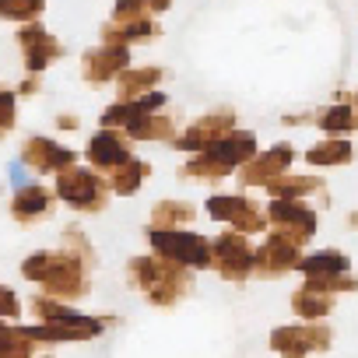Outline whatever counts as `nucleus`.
Returning a JSON list of instances; mask_svg holds the SVG:
<instances>
[{
    "mask_svg": "<svg viewBox=\"0 0 358 358\" xmlns=\"http://www.w3.org/2000/svg\"><path fill=\"white\" fill-rule=\"evenodd\" d=\"M36 92H39V81L36 78H25L22 81V95H36Z\"/></svg>",
    "mask_w": 358,
    "mask_h": 358,
    "instance_id": "37",
    "label": "nucleus"
},
{
    "mask_svg": "<svg viewBox=\"0 0 358 358\" xmlns=\"http://www.w3.org/2000/svg\"><path fill=\"white\" fill-rule=\"evenodd\" d=\"M267 229H274L278 236H285L288 243H295L299 250L316 236V211L306 201H285V197H271L267 204Z\"/></svg>",
    "mask_w": 358,
    "mask_h": 358,
    "instance_id": "5",
    "label": "nucleus"
},
{
    "mask_svg": "<svg viewBox=\"0 0 358 358\" xmlns=\"http://www.w3.org/2000/svg\"><path fill=\"white\" fill-rule=\"evenodd\" d=\"M127 67H130V46H116V43H102L99 50L85 53V60H81V74L92 88L120 78Z\"/></svg>",
    "mask_w": 358,
    "mask_h": 358,
    "instance_id": "12",
    "label": "nucleus"
},
{
    "mask_svg": "<svg viewBox=\"0 0 358 358\" xmlns=\"http://www.w3.org/2000/svg\"><path fill=\"white\" fill-rule=\"evenodd\" d=\"M327 183L320 176H295V172H285L278 179H271L267 183V194L271 197H285V201H302L309 194H323Z\"/></svg>",
    "mask_w": 358,
    "mask_h": 358,
    "instance_id": "22",
    "label": "nucleus"
},
{
    "mask_svg": "<svg viewBox=\"0 0 358 358\" xmlns=\"http://www.w3.org/2000/svg\"><path fill=\"white\" fill-rule=\"evenodd\" d=\"M32 337L25 327L0 323V358H32Z\"/></svg>",
    "mask_w": 358,
    "mask_h": 358,
    "instance_id": "29",
    "label": "nucleus"
},
{
    "mask_svg": "<svg viewBox=\"0 0 358 358\" xmlns=\"http://www.w3.org/2000/svg\"><path fill=\"white\" fill-rule=\"evenodd\" d=\"M22 274L43 288V295H53L60 302H74L88 295V260L60 250V253H32L22 264Z\"/></svg>",
    "mask_w": 358,
    "mask_h": 358,
    "instance_id": "1",
    "label": "nucleus"
},
{
    "mask_svg": "<svg viewBox=\"0 0 358 358\" xmlns=\"http://www.w3.org/2000/svg\"><path fill=\"white\" fill-rule=\"evenodd\" d=\"M50 204H53V194L46 190V187H36V183H29V187H22L18 194H15V201H11V215H15V222H36V218H46L50 215Z\"/></svg>",
    "mask_w": 358,
    "mask_h": 358,
    "instance_id": "21",
    "label": "nucleus"
},
{
    "mask_svg": "<svg viewBox=\"0 0 358 358\" xmlns=\"http://www.w3.org/2000/svg\"><path fill=\"white\" fill-rule=\"evenodd\" d=\"M330 327L327 323H302V327H278L271 334V348L281 358H309V351H327L330 348Z\"/></svg>",
    "mask_w": 358,
    "mask_h": 358,
    "instance_id": "8",
    "label": "nucleus"
},
{
    "mask_svg": "<svg viewBox=\"0 0 358 358\" xmlns=\"http://www.w3.org/2000/svg\"><path fill=\"white\" fill-rule=\"evenodd\" d=\"M22 162L36 172H64L78 162V151L74 148H64L50 137H29L22 144Z\"/></svg>",
    "mask_w": 358,
    "mask_h": 358,
    "instance_id": "14",
    "label": "nucleus"
},
{
    "mask_svg": "<svg viewBox=\"0 0 358 358\" xmlns=\"http://www.w3.org/2000/svg\"><path fill=\"white\" fill-rule=\"evenodd\" d=\"M8 169H11V183H15V190L29 187V172H25V162H11Z\"/></svg>",
    "mask_w": 358,
    "mask_h": 358,
    "instance_id": "35",
    "label": "nucleus"
},
{
    "mask_svg": "<svg viewBox=\"0 0 358 358\" xmlns=\"http://www.w3.org/2000/svg\"><path fill=\"white\" fill-rule=\"evenodd\" d=\"M15 116H18V109H15V92L0 88V137H8V134L15 130Z\"/></svg>",
    "mask_w": 358,
    "mask_h": 358,
    "instance_id": "33",
    "label": "nucleus"
},
{
    "mask_svg": "<svg viewBox=\"0 0 358 358\" xmlns=\"http://www.w3.org/2000/svg\"><path fill=\"white\" fill-rule=\"evenodd\" d=\"M165 81L162 67H141V71H123L116 78V102H134L148 92H155V85Z\"/></svg>",
    "mask_w": 358,
    "mask_h": 358,
    "instance_id": "19",
    "label": "nucleus"
},
{
    "mask_svg": "<svg viewBox=\"0 0 358 358\" xmlns=\"http://www.w3.org/2000/svg\"><path fill=\"white\" fill-rule=\"evenodd\" d=\"M109 194H113V190H109V179H102V176L92 172V169L71 165V169L57 172V197H60L67 208H74V211L99 215V211L106 208Z\"/></svg>",
    "mask_w": 358,
    "mask_h": 358,
    "instance_id": "4",
    "label": "nucleus"
},
{
    "mask_svg": "<svg viewBox=\"0 0 358 358\" xmlns=\"http://www.w3.org/2000/svg\"><path fill=\"white\" fill-rule=\"evenodd\" d=\"M57 127L60 130H78V116H57Z\"/></svg>",
    "mask_w": 358,
    "mask_h": 358,
    "instance_id": "36",
    "label": "nucleus"
},
{
    "mask_svg": "<svg viewBox=\"0 0 358 358\" xmlns=\"http://www.w3.org/2000/svg\"><path fill=\"white\" fill-rule=\"evenodd\" d=\"M172 8V0H120L113 8V22H130V18H151Z\"/></svg>",
    "mask_w": 358,
    "mask_h": 358,
    "instance_id": "30",
    "label": "nucleus"
},
{
    "mask_svg": "<svg viewBox=\"0 0 358 358\" xmlns=\"http://www.w3.org/2000/svg\"><path fill=\"white\" fill-rule=\"evenodd\" d=\"M18 313H22V302H18V295H15L11 288H4V285H0V320H18Z\"/></svg>",
    "mask_w": 358,
    "mask_h": 358,
    "instance_id": "34",
    "label": "nucleus"
},
{
    "mask_svg": "<svg viewBox=\"0 0 358 358\" xmlns=\"http://www.w3.org/2000/svg\"><path fill=\"white\" fill-rule=\"evenodd\" d=\"M337 102H351V109H355V116H358V92H355V95H337Z\"/></svg>",
    "mask_w": 358,
    "mask_h": 358,
    "instance_id": "38",
    "label": "nucleus"
},
{
    "mask_svg": "<svg viewBox=\"0 0 358 358\" xmlns=\"http://www.w3.org/2000/svg\"><path fill=\"white\" fill-rule=\"evenodd\" d=\"M348 225H351V229H358V211H351V215H348Z\"/></svg>",
    "mask_w": 358,
    "mask_h": 358,
    "instance_id": "39",
    "label": "nucleus"
},
{
    "mask_svg": "<svg viewBox=\"0 0 358 358\" xmlns=\"http://www.w3.org/2000/svg\"><path fill=\"white\" fill-rule=\"evenodd\" d=\"M299 260H302L299 246L288 243L285 236L271 232V236L264 239V246L253 250V274H257V278H281V274L295 271Z\"/></svg>",
    "mask_w": 358,
    "mask_h": 358,
    "instance_id": "11",
    "label": "nucleus"
},
{
    "mask_svg": "<svg viewBox=\"0 0 358 358\" xmlns=\"http://www.w3.org/2000/svg\"><path fill=\"white\" fill-rule=\"evenodd\" d=\"M46 8V0H0V18L8 22H36Z\"/></svg>",
    "mask_w": 358,
    "mask_h": 358,
    "instance_id": "31",
    "label": "nucleus"
},
{
    "mask_svg": "<svg viewBox=\"0 0 358 358\" xmlns=\"http://www.w3.org/2000/svg\"><path fill=\"white\" fill-rule=\"evenodd\" d=\"M127 281L134 292H144L155 306H176L194 292V274L190 267H179L158 253L151 257H134L127 264Z\"/></svg>",
    "mask_w": 358,
    "mask_h": 358,
    "instance_id": "2",
    "label": "nucleus"
},
{
    "mask_svg": "<svg viewBox=\"0 0 358 358\" xmlns=\"http://www.w3.org/2000/svg\"><path fill=\"white\" fill-rule=\"evenodd\" d=\"M292 309H295L306 323H316V320H323V316L334 309V295H327V292H320V288L302 285L299 292H292Z\"/></svg>",
    "mask_w": 358,
    "mask_h": 358,
    "instance_id": "26",
    "label": "nucleus"
},
{
    "mask_svg": "<svg viewBox=\"0 0 358 358\" xmlns=\"http://www.w3.org/2000/svg\"><path fill=\"white\" fill-rule=\"evenodd\" d=\"M127 158H134V155H130V137H127L123 130H116V127H102V130L92 137V144H88V162H92L95 169H102V172H113V169L123 165Z\"/></svg>",
    "mask_w": 358,
    "mask_h": 358,
    "instance_id": "15",
    "label": "nucleus"
},
{
    "mask_svg": "<svg viewBox=\"0 0 358 358\" xmlns=\"http://www.w3.org/2000/svg\"><path fill=\"white\" fill-rule=\"evenodd\" d=\"M197 218V208L190 201H158L151 208V229H179Z\"/></svg>",
    "mask_w": 358,
    "mask_h": 358,
    "instance_id": "27",
    "label": "nucleus"
},
{
    "mask_svg": "<svg viewBox=\"0 0 358 358\" xmlns=\"http://www.w3.org/2000/svg\"><path fill=\"white\" fill-rule=\"evenodd\" d=\"M208 215L215 222H225L232 225L236 232L243 236H257V232H267V215L243 194H215L208 197Z\"/></svg>",
    "mask_w": 358,
    "mask_h": 358,
    "instance_id": "7",
    "label": "nucleus"
},
{
    "mask_svg": "<svg viewBox=\"0 0 358 358\" xmlns=\"http://www.w3.org/2000/svg\"><path fill=\"white\" fill-rule=\"evenodd\" d=\"M158 36L155 18H130V22H113L102 29V43H116V46H134V43H148Z\"/></svg>",
    "mask_w": 358,
    "mask_h": 358,
    "instance_id": "23",
    "label": "nucleus"
},
{
    "mask_svg": "<svg viewBox=\"0 0 358 358\" xmlns=\"http://www.w3.org/2000/svg\"><path fill=\"white\" fill-rule=\"evenodd\" d=\"M215 158H222L232 172L239 169V165H246L253 155H257V134L253 130H229L222 141H215L211 148H208Z\"/></svg>",
    "mask_w": 358,
    "mask_h": 358,
    "instance_id": "18",
    "label": "nucleus"
},
{
    "mask_svg": "<svg viewBox=\"0 0 358 358\" xmlns=\"http://www.w3.org/2000/svg\"><path fill=\"white\" fill-rule=\"evenodd\" d=\"M348 267H351L348 257L337 253V250H320V253H309V257L299 260V271L306 274V285L309 288H323L330 278L348 274Z\"/></svg>",
    "mask_w": 358,
    "mask_h": 358,
    "instance_id": "17",
    "label": "nucleus"
},
{
    "mask_svg": "<svg viewBox=\"0 0 358 358\" xmlns=\"http://www.w3.org/2000/svg\"><path fill=\"white\" fill-rule=\"evenodd\" d=\"M313 123H316L323 134H351V130H358V116H355L351 102H334V106L320 109V113L313 116Z\"/></svg>",
    "mask_w": 358,
    "mask_h": 358,
    "instance_id": "28",
    "label": "nucleus"
},
{
    "mask_svg": "<svg viewBox=\"0 0 358 358\" xmlns=\"http://www.w3.org/2000/svg\"><path fill=\"white\" fill-rule=\"evenodd\" d=\"M18 46H22V53H25L29 74L46 71V67H50L53 60H60V53H64V46H60L43 25H36V22H29L25 29H18Z\"/></svg>",
    "mask_w": 358,
    "mask_h": 358,
    "instance_id": "13",
    "label": "nucleus"
},
{
    "mask_svg": "<svg viewBox=\"0 0 358 358\" xmlns=\"http://www.w3.org/2000/svg\"><path fill=\"white\" fill-rule=\"evenodd\" d=\"M60 243H64L67 253H74V257H81V260H88V264L95 260V257H92V243H88V236H85L81 229H67Z\"/></svg>",
    "mask_w": 358,
    "mask_h": 358,
    "instance_id": "32",
    "label": "nucleus"
},
{
    "mask_svg": "<svg viewBox=\"0 0 358 358\" xmlns=\"http://www.w3.org/2000/svg\"><path fill=\"white\" fill-rule=\"evenodd\" d=\"M295 162V148L292 144H274L267 151H257L246 165H239V183L243 187H267L271 179L285 176Z\"/></svg>",
    "mask_w": 358,
    "mask_h": 358,
    "instance_id": "9",
    "label": "nucleus"
},
{
    "mask_svg": "<svg viewBox=\"0 0 358 358\" xmlns=\"http://www.w3.org/2000/svg\"><path fill=\"white\" fill-rule=\"evenodd\" d=\"M225 176H232V169L222 158H215L211 151H197L183 169H179V179H197V183H218Z\"/></svg>",
    "mask_w": 358,
    "mask_h": 358,
    "instance_id": "25",
    "label": "nucleus"
},
{
    "mask_svg": "<svg viewBox=\"0 0 358 358\" xmlns=\"http://www.w3.org/2000/svg\"><path fill=\"white\" fill-rule=\"evenodd\" d=\"M355 158V148L351 141H344V134H327V141L313 144L306 151V162L313 169H334V165H348Z\"/></svg>",
    "mask_w": 358,
    "mask_h": 358,
    "instance_id": "20",
    "label": "nucleus"
},
{
    "mask_svg": "<svg viewBox=\"0 0 358 358\" xmlns=\"http://www.w3.org/2000/svg\"><path fill=\"white\" fill-rule=\"evenodd\" d=\"M229 130H236V113H232V109H218V113L201 116L194 127H187V130L179 134L172 144H176L179 151H190V155H197V151H208L215 141H222Z\"/></svg>",
    "mask_w": 358,
    "mask_h": 358,
    "instance_id": "10",
    "label": "nucleus"
},
{
    "mask_svg": "<svg viewBox=\"0 0 358 358\" xmlns=\"http://www.w3.org/2000/svg\"><path fill=\"white\" fill-rule=\"evenodd\" d=\"M32 313L43 320V323H60V327H81V330H92L95 337L102 334V327L109 323V320H95V316H85V313H74V309H67L60 299H53V295H36L32 299Z\"/></svg>",
    "mask_w": 358,
    "mask_h": 358,
    "instance_id": "16",
    "label": "nucleus"
},
{
    "mask_svg": "<svg viewBox=\"0 0 358 358\" xmlns=\"http://www.w3.org/2000/svg\"><path fill=\"white\" fill-rule=\"evenodd\" d=\"M148 176H151V165H148V162L127 158L123 165H116V169L109 172V190L120 194V197H130V194H137V190L148 183Z\"/></svg>",
    "mask_w": 358,
    "mask_h": 358,
    "instance_id": "24",
    "label": "nucleus"
},
{
    "mask_svg": "<svg viewBox=\"0 0 358 358\" xmlns=\"http://www.w3.org/2000/svg\"><path fill=\"white\" fill-rule=\"evenodd\" d=\"M148 243L158 257L179 264V267H211V239L187 232V229H148Z\"/></svg>",
    "mask_w": 358,
    "mask_h": 358,
    "instance_id": "3",
    "label": "nucleus"
},
{
    "mask_svg": "<svg viewBox=\"0 0 358 358\" xmlns=\"http://www.w3.org/2000/svg\"><path fill=\"white\" fill-rule=\"evenodd\" d=\"M211 267H215L225 281L243 285V281L253 274V246H250V236L229 229V232H222L218 239H211Z\"/></svg>",
    "mask_w": 358,
    "mask_h": 358,
    "instance_id": "6",
    "label": "nucleus"
}]
</instances>
